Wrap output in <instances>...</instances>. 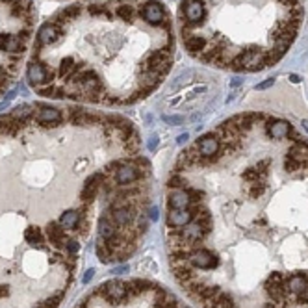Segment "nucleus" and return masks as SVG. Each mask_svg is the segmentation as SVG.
I'll list each match as a JSON object with an SVG mask.
<instances>
[{"mask_svg":"<svg viewBox=\"0 0 308 308\" xmlns=\"http://www.w3.org/2000/svg\"><path fill=\"white\" fill-rule=\"evenodd\" d=\"M32 0H0V97L13 84L34 37Z\"/></svg>","mask_w":308,"mask_h":308,"instance_id":"obj_4","label":"nucleus"},{"mask_svg":"<svg viewBox=\"0 0 308 308\" xmlns=\"http://www.w3.org/2000/svg\"><path fill=\"white\" fill-rule=\"evenodd\" d=\"M175 280L203 308L308 305V136L243 112L201 134L167 178Z\"/></svg>","mask_w":308,"mask_h":308,"instance_id":"obj_1","label":"nucleus"},{"mask_svg":"<svg viewBox=\"0 0 308 308\" xmlns=\"http://www.w3.org/2000/svg\"><path fill=\"white\" fill-rule=\"evenodd\" d=\"M93 273H95L93 269H89V271H85V275H84V282H87V280L91 279V277H93Z\"/></svg>","mask_w":308,"mask_h":308,"instance_id":"obj_5","label":"nucleus"},{"mask_svg":"<svg viewBox=\"0 0 308 308\" xmlns=\"http://www.w3.org/2000/svg\"><path fill=\"white\" fill-rule=\"evenodd\" d=\"M301 19V0H178L176 7L184 50L234 73H258L280 62Z\"/></svg>","mask_w":308,"mask_h":308,"instance_id":"obj_3","label":"nucleus"},{"mask_svg":"<svg viewBox=\"0 0 308 308\" xmlns=\"http://www.w3.org/2000/svg\"><path fill=\"white\" fill-rule=\"evenodd\" d=\"M175 60V26L160 0L65 7L35 34L30 87L49 98L126 106L154 93Z\"/></svg>","mask_w":308,"mask_h":308,"instance_id":"obj_2","label":"nucleus"}]
</instances>
